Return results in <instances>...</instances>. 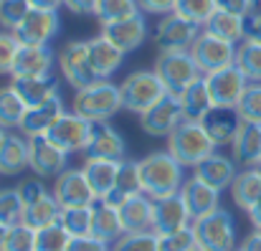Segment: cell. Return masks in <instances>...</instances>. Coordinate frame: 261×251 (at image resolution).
<instances>
[{"instance_id": "6da1fadb", "label": "cell", "mask_w": 261, "mask_h": 251, "mask_svg": "<svg viewBox=\"0 0 261 251\" xmlns=\"http://www.w3.org/2000/svg\"><path fill=\"white\" fill-rule=\"evenodd\" d=\"M137 165H140L142 193L150 195V198H165V195L180 193V188L185 183V175H182L185 167L180 165L168 150L150 153L147 158L137 160Z\"/></svg>"}, {"instance_id": "7a4b0ae2", "label": "cell", "mask_w": 261, "mask_h": 251, "mask_svg": "<svg viewBox=\"0 0 261 251\" xmlns=\"http://www.w3.org/2000/svg\"><path fill=\"white\" fill-rule=\"evenodd\" d=\"M119 109H122V91L109 79H99L84 89H76L74 102H71V112H76L79 117L94 124L112 119Z\"/></svg>"}, {"instance_id": "3957f363", "label": "cell", "mask_w": 261, "mask_h": 251, "mask_svg": "<svg viewBox=\"0 0 261 251\" xmlns=\"http://www.w3.org/2000/svg\"><path fill=\"white\" fill-rule=\"evenodd\" d=\"M168 153L182 167H198L208 155L216 153V145L200 122L182 119L168 137Z\"/></svg>"}, {"instance_id": "277c9868", "label": "cell", "mask_w": 261, "mask_h": 251, "mask_svg": "<svg viewBox=\"0 0 261 251\" xmlns=\"http://www.w3.org/2000/svg\"><path fill=\"white\" fill-rule=\"evenodd\" d=\"M195 244L203 251H236V223L226 208H216L190 223Z\"/></svg>"}, {"instance_id": "5b68a950", "label": "cell", "mask_w": 261, "mask_h": 251, "mask_svg": "<svg viewBox=\"0 0 261 251\" xmlns=\"http://www.w3.org/2000/svg\"><path fill=\"white\" fill-rule=\"evenodd\" d=\"M122 91V109L132 112V114H145L150 107H155L168 91L165 84L160 82V77L155 74V69H142L129 74L124 82L119 84Z\"/></svg>"}, {"instance_id": "8992f818", "label": "cell", "mask_w": 261, "mask_h": 251, "mask_svg": "<svg viewBox=\"0 0 261 251\" xmlns=\"http://www.w3.org/2000/svg\"><path fill=\"white\" fill-rule=\"evenodd\" d=\"M152 69L165 84V91L173 96H180L190 84L203 77L190 51H160Z\"/></svg>"}, {"instance_id": "52a82bcc", "label": "cell", "mask_w": 261, "mask_h": 251, "mask_svg": "<svg viewBox=\"0 0 261 251\" xmlns=\"http://www.w3.org/2000/svg\"><path fill=\"white\" fill-rule=\"evenodd\" d=\"M236 43H228L208 31H200V36L195 38V43L190 46V54L200 69L203 77L213 74V71H221V69H228L236 64Z\"/></svg>"}, {"instance_id": "ba28073f", "label": "cell", "mask_w": 261, "mask_h": 251, "mask_svg": "<svg viewBox=\"0 0 261 251\" xmlns=\"http://www.w3.org/2000/svg\"><path fill=\"white\" fill-rule=\"evenodd\" d=\"M94 130H96L94 122L79 117L76 112H64L59 122L46 132V137L71 155V153H87V147L94 140Z\"/></svg>"}, {"instance_id": "9c48e42d", "label": "cell", "mask_w": 261, "mask_h": 251, "mask_svg": "<svg viewBox=\"0 0 261 251\" xmlns=\"http://www.w3.org/2000/svg\"><path fill=\"white\" fill-rule=\"evenodd\" d=\"M200 36V26L182 18L180 13H168L155 26V46L158 51H190L195 38Z\"/></svg>"}, {"instance_id": "30bf717a", "label": "cell", "mask_w": 261, "mask_h": 251, "mask_svg": "<svg viewBox=\"0 0 261 251\" xmlns=\"http://www.w3.org/2000/svg\"><path fill=\"white\" fill-rule=\"evenodd\" d=\"M61 28V18L59 10H41V8H31L28 15L20 20V26L13 31L15 38L23 46H48L51 38L59 33Z\"/></svg>"}, {"instance_id": "8fae6325", "label": "cell", "mask_w": 261, "mask_h": 251, "mask_svg": "<svg viewBox=\"0 0 261 251\" xmlns=\"http://www.w3.org/2000/svg\"><path fill=\"white\" fill-rule=\"evenodd\" d=\"M193 223L190 211L185 206L182 193H173L165 198H152V231L158 236H168L175 231H182Z\"/></svg>"}, {"instance_id": "7c38bea8", "label": "cell", "mask_w": 261, "mask_h": 251, "mask_svg": "<svg viewBox=\"0 0 261 251\" xmlns=\"http://www.w3.org/2000/svg\"><path fill=\"white\" fill-rule=\"evenodd\" d=\"M51 193L61 208H76V206H94L96 203V195H94L82 167H66L61 175H56Z\"/></svg>"}, {"instance_id": "4fadbf2b", "label": "cell", "mask_w": 261, "mask_h": 251, "mask_svg": "<svg viewBox=\"0 0 261 251\" xmlns=\"http://www.w3.org/2000/svg\"><path fill=\"white\" fill-rule=\"evenodd\" d=\"M66 158H69V153L61 150L46 135L28 140V167L38 178H56V175H61L66 170Z\"/></svg>"}, {"instance_id": "5bb4252c", "label": "cell", "mask_w": 261, "mask_h": 251, "mask_svg": "<svg viewBox=\"0 0 261 251\" xmlns=\"http://www.w3.org/2000/svg\"><path fill=\"white\" fill-rule=\"evenodd\" d=\"M59 69L74 89H84L89 84L99 82L89 64V41H69L59 51Z\"/></svg>"}, {"instance_id": "9a60e30c", "label": "cell", "mask_w": 261, "mask_h": 251, "mask_svg": "<svg viewBox=\"0 0 261 251\" xmlns=\"http://www.w3.org/2000/svg\"><path fill=\"white\" fill-rule=\"evenodd\" d=\"M205 82H208V89H211L213 104H216V107H231V109L239 107V102H241L246 86L251 84L236 64L228 66V69H221V71L208 74Z\"/></svg>"}, {"instance_id": "2e32d148", "label": "cell", "mask_w": 261, "mask_h": 251, "mask_svg": "<svg viewBox=\"0 0 261 251\" xmlns=\"http://www.w3.org/2000/svg\"><path fill=\"white\" fill-rule=\"evenodd\" d=\"M180 122H182L180 99L173 94H165L155 107H150L145 114H140V124L150 137H170V132Z\"/></svg>"}, {"instance_id": "e0dca14e", "label": "cell", "mask_w": 261, "mask_h": 251, "mask_svg": "<svg viewBox=\"0 0 261 251\" xmlns=\"http://www.w3.org/2000/svg\"><path fill=\"white\" fill-rule=\"evenodd\" d=\"M101 36L109 38V41H112L117 48H122L124 54L137 51V48L145 43V38H147V23H145L142 10L135 13V15L112 20V23H101Z\"/></svg>"}, {"instance_id": "ac0fdd59", "label": "cell", "mask_w": 261, "mask_h": 251, "mask_svg": "<svg viewBox=\"0 0 261 251\" xmlns=\"http://www.w3.org/2000/svg\"><path fill=\"white\" fill-rule=\"evenodd\" d=\"M61 114H64V102L56 94V96H51V99H46V102H41L36 107H28L25 114H23V122H20L18 132L23 137H28V140L31 137H41V135H46L59 122Z\"/></svg>"}, {"instance_id": "d6986e66", "label": "cell", "mask_w": 261, "mask_h": 251, "mask_svg": "<svg viewBox=\"0 0 261 251\" xmlns=\"http://www.w3.org/2000/svg\"><path fill=\"white\" fill-rule=\"evenodd\" d=\"M203 130L208 132V137L213 140L216 147H223V145H231L239 127H241V117L236 109L231 107H213L203 119H200Z\"/></svg>"}, {"instance_id": "ffe728a7", "label": "cell", "mask_w": 261, "mask_h": 251, "mask_svg": "<svg viewBox=\"0 0 261 251\" xmlns=\"http://www.w3.org/2000/svg\"><path fill=\"white\" fill-rule=\"evenodd\" d=\"M124 51L117 48L109 38H104L101 33L96 38H89V64L96 79H109L124 61Z\"/></svg>"}, {"instance_id": "44dd1931", "label": "cell", "mask_w": 261, "mask_h": 251, "mask_svg": "<svg viewBox=\"0 0 261 251\" xmlns=\"http://www.w3.org/2000/svg\"><path fill=\"white\" fill-rule=\"evenodd\" d=\"M180 193H182V198H185V206H188V211H190V218H193V221H195V218H200V216L213 213L216 208H221V206H218L221 190L211 188L208 183H203V180H200V178H195V175H193L190 180H185V183H182Z\"/></svg>"}, {"instance_id": "7402d4cb", "label": "cell", "mask_w": 261, "mask_h": 251, "mask_svg": "<svg viewBox=\"0 0 261 251\" xmlns=\"http://www.w3.org/2000/svg\"><path fill=\"white\" fill-rule=\"evenodd\" d=\"M51 66H54V51L48 46H23L20 43L10 79H15V77H43V74H51Z\"/></svg>"}, {"instance_id": "603a6c76", "label": "cell", "mask_w": 261, "mask_h": 251, "mask_svg": "<svg viewBox=\"0 0 261 251\" xmlns=\"http://www.w3.org/2000/svg\"><path fill=\"white\" fill-rule=\"evenodd\" d=\"M119 208V218H122V229L124 234H142V231H152V198L145 193H137L132 198H127Z\"/></svg>"}, {"instance_id": "cb8c5ba5", "label": "cell", "mask_w": 261, "mask_h": 251, "mask_svg": "<svg viewBox=\"0 0 261 251\" xmlns=\"http://www.w3.org/2000/svg\"><path fill=\"white\" fill-rule=\"evenodd\" d=\"M87 158L122 163V160H127V142L122 140V135L114 127H109L107 122H99L94 130V140L87 147Z\"/></svg>"}, {"instance_id": "d4e9b609", "label": "cell", "mask_w": 261, "mask_h": 251, "mask_svg": "<svg viewBox=\"0 0 261 251\" xmlns=\"http://www.w3.org/2000/svg\"><path fill=\"white\" fill-rule=\"evenodd\" d=\"M231 153H233V160L239 165H261V124L241 119V127H239V132L231 142Z\"/></svg>"}, {"instance_id": "484cf974", "label": "cell", "mask_w": 261, "mask_h": 251, "mask_svg": "<svg viewBox=\"0 0 261 251\" xmlns=\"http://www.w3.org/2000/svg\"><path fill=\"white\" fill-rule=\"evenodd\" d=\"M236 175H239L236 160H233V158H226V155H221V153L208 155L200 165L195 167V178H200L203 183H208V185L216 188V190L231 188V183H233Z\"/></svg>"}, {"instance_id": "4316f807", "label": "cell", "mask_w": 261, "mask_h": 251, "mask_svg": "<svg viewBox=\"0 0 261 251\" xmlns=\"http://www.w3.org/2000/svg\"><path fill=\"white\" fill-rule=\"evenodd\" d=\"M28 167V137L5 132L0 140V175H20Z\"/></svg>"}, {"instance_id": "83f0119b", "label": "cell", "mask_w": 261, "mask_h": 251, "mask_svg": "<svg viewBox=\"0 0 261 251\" xmlns=\"http://www.w3.org/2000/svg\"><path fill=\"white\" fill-rule=\"evenodd\" d=\"M231 198L241 211H251L261 200V165L244 167L231 183Z\"/></svg>"}, {"instance_id": "f1b7e54d", "label": "cell", "mask_w": 261, "mask_h": 251, "mask_svg": "<svg viewBox=\"0 0 261 251\" xmlns=\"http://www.w3.org/2000/svg\"><path fill=\"white\" fill-rule=\"evenodd\" d=\"M84 175H87L89 185L96 195V200H104L112 190H114V183H117V175H119V163L114 160H101V158H87L84 160Z\"/></svg>"}, {"instance_id": "f546056e", "label": "cell", "mask_w": 261, "mask_h": 251, "mask_svg": "<svg viewBox=\"0 0 261 251\" xmlns=\"http://www.w3.org/2000/svg\"><path fill=\"white\" fill-rule=\"evenodd\" d=\"M10 86L18 91V96L25 102V107H36L51 96L59 94V82L51 74L43 77H15L10 79Z\"/></svg>"}, {"instance_id": "4dcf8cb0", "label": "cell", "mask_w": 261, "mask_h": 251, "mask_svg": "<svg viewBox=\"0 0 261 251\" xmlns=\"http://www.w3.org/2000/svg\"><path fill=\"white\" fill-rule=\"evenodd\" d=\"M180 109H182V119H190V122H200L216 104H213V96H211V89L205 77H200L198 82H193L180 96Z\"/></svg>"}, {"instance_id": "1f68e13d", "label": "cell", "mask_w": 261, "mask_h": 251, "mask_svg": "<svg viewBox=\"0 0 261 251\" xmlns=\"http://www.w3.org/2000/svg\"><path fill=\"white\" fill-rule=\"evenodd\" d=\"M91 236L101 239L104 244H114L119 236H124L122 229V218H119V208L107 203V200H96L94 203V223H91Z\"/></svg>"}, {"instance_id": "d6a6232c", "label": "cell", "mask_w": 261, "mask_h": 251, "mask_svg": "<svg viewBox=\"0 0 261 251\" xmlns=\"http://www.w3.org/2000/svg\"><path fill=\"white\" fill-rule=\"evenodd\" d=\"M203 31H208V33H213V36H218V38H223V41L239 46L241 41H246V18L218 8V10L208 18V23L203 26Z\"/></svg>"}, {"instance_id": "836d02e7", "label": "cell", "mask_w": 261, "mask_h": 251, "mask_svg": "<svg viewBox=\"0 0 261 251\" xmlns=\"http://www.w3.org/2000/svg\"><path fill=\"white\" fill-rule=\"evenodd\" d=\"M142 193V183H140V165L135 160H122L119 163V175L114 183V190L104 198L112 206H122L127 198Z\"/></svg>"}, {"instance_id": "e575fe53", "label": "cell", "mask_w": 261, "mask_h": 251, "mask_svg": "<svg viewBox=\"0 0 261 251\" xmlns=\"http://www.w3.org/2000/svg\"><path fill=\"white\" fill-rule=\"evenodd\" d=\"M59 218H61V206H59V200L54 198V193H48V195H43L41 200L25 206V211H23V223L31 226L33 231L46 229V226L56 223Z\"/></svg>"}, {"instance_id": "d590c367", "label": "cell", "mask_w": 261, "mask_h": 251, "mask_svg": "<svg viewBox=\"0 0 261 251\" xmlns=\"http://www.w3.org/2000/svg\"><path fill=\"white\" fill-rule=\"evenodd\" d=\"M25 102L13 86H0V130H18L25 114Z\"/></svg>"}, {"instance_id": "8d00e7d4", "label": "cell", "mask_w": 261, "mask_h": 251, "mask_svg": "<svg viewBox=\"0 0 261 251\" xmlns=\"http://www.w3.org/2000/svg\"><path fill=\"white\" fill-rule=\"evenodd\" d=\"M236 66L251 84H261V43L249 38L241 41L236 48Z\"/></svg>"}, {"instance_id": "74e56055", "label": "cell", "mask_w": 261, "mask_h": 251, "mask_svg": "<svg viewBox=\"0 0 261 251\" xmlns=\"http://www.w3.org/2000/svg\"><path fill=\"white\" fill-rule=\"evenodd\" d=\"M61 226L71 236H89L94 223V206H76V208H61Z\"/></svg>"}, {"instance_id": "f35d334b", "label": "cell", "mask_w": 261, "mask_h": 251, "mask_svg": "<svg viewBox=\"0 0 261 251\" xmlns=\"http://www.w3.org/2000/svg\"><path fill=\"white\" fill-rule=\"evenodd\" d=\"M23 211H25V206H23L18 188H3L0 190V223L5 229L23 223Z\"/></svg>"}, {"instance_id": "ab89813d", "label": "cell", "mask_w": 261, "mask_h": 251, "mask_svg": "<svg viewBox=\"0 0 261 251\" xmlns=\"http://www.w3.org/2000/svg\"><path fill=\"white\" fill-rule=\"evenodd\" d=\"M71 234L61 226V221L36 231V251H66Z\"/></svg>"}, {"instance_id": "60d3db41", "label": "cell", "mask_w": 261, "mask_h": 251, "mask_svg": "<svg viewBox=\"0 0 261 251\" xmlns=\"http://www.w3.org/2000/svg\"><path fill=\"white\" fill-rule=\"evenodd\" d=\"M0 251H36V231L25 223H15L5 231Z\"/></svg>"}, {"instance_id": "b9f144b4", "label": "cell", "mask_w": 261, "mask_h": 251, "mask_svg": "<svg viewBox=\"0 0 261 251\" xmlns=\"http://www.w3.org/2000/svg\"><path fill=\"white\" fill-rule=\"evenodd\" d=\"M112 251H160V236L155 231L124 234L112 244Z\"/></svg>"}, {"instance_id": "7bdbcfd3", "label": "cell", "mask_w": 261, "mask_h": 251, "mask_svg": "<svg viewBox=\"0 0 261 251\" xmlns=\"http://www.w3.org/2000/svg\"><path fill=\"white\" fill-rule=\"evenodd\" d=\"M135 13H140L137 0H99L94 15L101 23H112V20H119V18H127Z\"/></svg>"}, {"instance_id": "ee69618b", "label": "cell", "mask_w": 261, "mask_h": 251, "mask_svg": "<svg viewBox=\"0 0 261 251\" xmlns=\"http://www.w3.org/2000/svg\"><path fill=\"white\" fill-rule=\"evenodd\" d=\"M216 10H218L216 0H177V5H175V13H180L182 18L198 23L200 28L208 23V18Z\"/></svg>"}, {"instance_id": "f6af8a7d", "label": "cell", "mask_w": 261, "mask_h": 251, "mask_svg": "<svg viewBox=\"0 0 261 251\" xmlns=\"http://www.w3.org/2000/svg\"><path fill=\"white\" fill-rule=\"evenodd\" d=\"M239 117L244 122H254V124H261V84H249L239 107H236Z\"/></svg>"}, {"instance_id": "bcb514c9", "label": "cell", "mask_w": 261, "mask_h": 251, "mask_svg": "<svg viewBox=\"0 0 261 251\" xmlns=\"http://www.w3.org/2000/svg\"><path fill=\"white\" fill-rule=\"evenodd\" d=\"M31 3L28 0H0V26L5 31H15L20 20L28 15Z\"/></svg>"}, {"instance_id": "7dc6e473", "label": "cell", "mask_w": 261, "mask_h": 251, "mask_svg": "<svg viewBox=\"0 0 261 251\" xmlns=\"http://www.w3.org/2000/svg\"><path fill=\"white\" fill-rule=\"evenodd\" d=\"M18 48H20V41L15 38L13 31H0V77L13 71V64H15V56H18Z\"/></svg>"}, {"instance_id": "c3c4849f", "label": "cell", "mask_w": 261, "mask_h": 251, "mask_svg": "<svg viewBox=\"0 0 261 251\" xmlns=\"http://www.w3.org/2000/svg\"><path fill=\"white\" fill-rule=\"evenodd\" d=\"M198 249L195 244V234L193 229H182V231H175L168 236H160V251H193Z\"/></svg>"}, {"instance_id": "681fc988", "label": "cell", "mask_w": 261, "mask_h": 251, "mask_svg": "<svg viewBox=\"0 0 261 251\" xmlns=\"http://www.w3.org/2000/svg\"><path fill=\"white\" fill-rule=\"evenodd\" d=\"M18 193H20V198H23V206H31V203H36V200H41L43 195H48L51 190L46 188V183H43V178H25V180H20L18 183Z\"/></svg>"}, {"instance_id": "f907efd6", "label": "cell", "mask_w": 261, "mask_h": 251, "mask_svg": "<svg viewBox=\"0 0 261 251\" xmlns=\"http://www.w3.org/2000/svg\"><path fill=\"white\" fill-rule=\"evenodd\" d=\"M66 251H112V249H109V244H104L101 239L89 234V236H71Z\"/></svg>"}, {"instance_id": "816d5d0a", "label": "cell", "mask_w": 261, "mask_h": 251, "mask_svg": "<svg viewBox=\"0 0 261 251\" xmlns=\"http://www.w3.org/2000/svg\"><path fill=\"white\" fill-rule=\"evenodd\" d=\"M142 13H152V15H168L173 13L177 0H137Z\"/></svg>"}, {"instance_id": "f5cc1de1", "label": "cell", "mask_w": 261, "mask_h": 251, "mask_svg": "<svg viewBox=\"0 0 261 251\" xmlns=\"http://www.w3.org/2000/svg\"><path fill=\"white\" fill-rule=\"evenodd\" d=\"M216 5L221 10H228V13H236V15H244V18H249L256 8L254 0H216Z\"/></svg>"}, {"instance_id": "db71d44e", "label": "cell", "mask_w": 261, "mask_h": 251, "mask_svg": "<svg viewBox=\"0 0 261 251\" xmlns=\"http://www.w3.org/2000/svg\"><path fill=\"white\" fill-rule=\"evenodd\" d=\"M96 3L99 0H64V5H66V10H71V13H76V15H94L96 13Z\"/></svg>"}, {"instance_id": "11a10c76", "label": "cell", "mask_w": 261, "mask_h": 251, "mask_svg": "<svg viewBox=\"0 0 261 251\" xmlns=\"http://www.w3.org/2000/svg\"><path fill=\"white\" fill-rule=\"evenodd\" d=\"M246 38L261 43V10L251 13V15L246 18Z\"/></svg>"}, {"instance_id": "9f6ffc18", "label": "cell", "mask_w": 261, "mask_h": 251, "mask_svg": "<svg viewBox=\"0 0 261 251\" xmlns=\"http://www.w3.org/2000/svg\"><path fill=\"white\" fill-rule=\"evenodd\" d=\"M241 251H261V231L254 229V234H249L244 241H241Z\"/></svg>"}, {"instance_id": "6f0895ef", "label": "cell", "mask_w": 261, "mask_h": 251, "mask_svg": "<svg viewBox=\"0 0 261 251\" xmlns=\"http://www.w3.org/2000/svg\"><path fill=\"white\" fill-rule=\"evenodd\" d=\"M31 8H41V10H59L64 5V0H28Z\"/></svg>"}, {"instance_id": "680465c9", "label": "cell", "mask_w": 261, "mask_h": 251, "mask_svg": "<svg viewBox=\"0 0 261 251\" xmlns=\"http://www.w3.org/2000/svg\"><path fill=\"white\" fill-rule=\"evenodd\" d=\"M249 218H251V223H254V229H259L261 231V200L249 211Z\"/></svg>"}, {"instance_id": "91938a15", "label": "cell", "mask_w": 261, "mask_h": 251, "mask_svg": "<svg viewBox=\"0 0 261 251\" xmlns=\"http://www.w3.org/2000/svg\"><path fill=\"white\" fill-rule=\"evenodd\" d=\"M5 231H8V229H5V226L0 223V244H3V236H5Z\"/></svg>"}, {"instance_id": "94428289", "label": "cell", "mask_w": 261, "mask_h": 251, "mask_svg": "<svg viewBox=\"0 0 261 251\" xmlns=\"http://www.w3.org/2000/svg\"><path fill=\"white\" fill-rule=\"evenodd\" d=\"M3 135H5V130H0V140H3Z\"/></svg>"}, {"instance_id": "6125c7cd", "label": "cell", "mask_w": 261, "mask_h": 251, "mask_svg": "<svg viewBox=\"0 0 261 251\" xmlns=\"http://www.w3.org/2000/svg\"><path fill=\"white\" fill-rule=\"evenodd\" d=\"M254 5H261V0H254Z\"/></svg>"}, {"instance_id": "be15d7a7", "label": "cell", "mask_w": 261, "mask_h": 251, "mask_svg": "<svg viewBox=\"0 0 261 251\" xmlns=\"http://www.w3.org/2000/svg\"><path fill=\"white\" fill-rule=\"evenodd\" d=\"M193 251H203V249H193Z\"/></svg>"}, {"instance_id": "e7e4bbea", "label": "cell", "mask_w": 261, "mask_h": 251, "mask_svg": "<svg viewBox=\"0 0 261 251\" xmlns=\"http://www.w3.org/2000/svg\"><path fill=\"white\" fill-rule=\"evenodd\" d=\"M236 251H241V249H236Z\"/></svg>"}]
</instances>
